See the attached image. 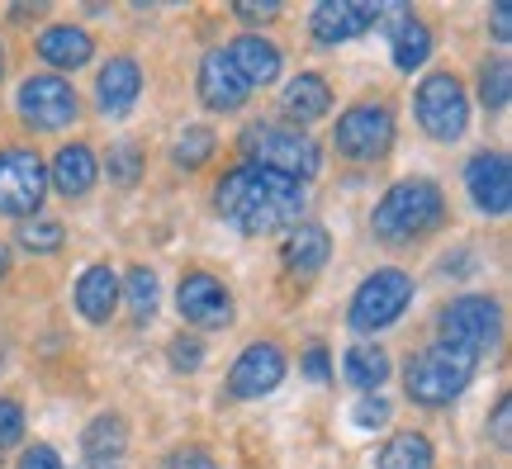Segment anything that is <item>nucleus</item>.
<instances>
[{"label":"nucleus","instance_id":"f257e3e1","mask_svg":"<svg viewBox=\"0 0 512 469\" xmlns=\"http://www.w3.org/2000/svg\"><path fill=\"white\" fill-rule=\"evenodd\" d=\"M304 204H309V195H304L299 181H285V176L247 166V162L223 171V181L214 185V209L247 237L294 228L304 218Z\"/></svg>","mask_w":512,"mask_h":469},{"label":"nucleus","instance_id":"f03ea898","mask_svg":"<svg viewBox=\"0 0 512 469\" xmlns=\"http://www.w3.org/2000/svg\"><path fill=\"white\" fill-rule=\"evenodd\" d=\"M446 223V195L437 190V181L427 176H408V181L389 185L384 199L370 214V228L380 242L389 247H408V242H422L427 233H437Z\"/></svg>","mask_w":512,"mask_h":469},{"label":"nucleus","instance_id":"7ed1b4c3","mask_svg":"<svg viewBox=\"0 0 512 469\" xmlns=\"http://www.w3.org/2000/svg\"><path fill=\"white\" fill-rule=\"evenodd\" d=\"M475 356L470 351H456V346L446 342H432L413 351L408 365H403V389L413 403L422 408H446L451 398H460L470 389V379H475Z\"/></svg>","mask_w":512,"mask_h":469},{"label":"nucleus","instance_id":"20e7f679","mask_svg":"<svg viewBox=\"0 0 512 469\" xmlns=\"http://www.w3.org/2000/svg\"><path fill=\"white\" fill-rule=\"evenodd\" d=\"M242 152H247V166H261V171H275L285 181H313L323 171V152L309 133H299L290 124H252L242 133Z\"/></svg>","mask_w":512,"mask_h":469},{"label":"nucleus","instance_id":"39448f33","mask_svg":"<svg viewBox=\"0 0 512 469\" xmlns=\"http://www.w3.org/2000/svg\"><path fill=\"white\" fill-rule=\"evenodd\" d=\"M413 114H418L422 133L437 138V143L465 138V128H470V95L460 86V76H451V72L422 76L418 95H413Z\"/></svg>","mask_w":512,"mask_h":469},{"label":"nucleus","instance_id":"423d86ee","mask_svg":"<svg viewBox=\"0 0 512 469\" xmlns=\"http://www.w3.org/2000/svg\"><path fill=\"white\" fill-rule=\"evenodd\" d=\"M437 332L446 346L456 351H470L475 361H484L489 351L498 346V332H503V313L489 294H465V299H451L441 308Z\"/></svg>","mask_w":512,"mask_h":469},{"label":"nucleus","instance_id":"0eeeda50","mask_svg":"<svg viewBox=\"0 0 512 469\" xmlns=\"http://www.w3.org/2000/svg\"><path fill=\"white\" fill-rule=\"evenodd\" d=\"M408 304H413V275L408 271H375L361 280L356 294H351L347 323H351V332H384L389 323H399Z\"/></svg>","mask_w":512,"mask_h":469},{"label":"nucleus","instance_id":"6e6552de","mask_svg":"<svg viewBox=\"0 0 512 469\" xmlns=\"http://www.w3.org/2000/svg\"><path fill=\"white\" fill-rule=\"evenodd\" d=\"M332 143H337V157H347V162H380V157H389V147H394V109L384 105V100L351 105L337 119Z\"/></svg>","mask_w":512,"mask_h":469},{"label":"nucleus","instance_id":"1a4fd4ad","mask_svg":"<svg viewBox=\"0 0 512 469\" xmlns=\"http://www.w3.org/2000/svg\"><path fill=\"white\" fill-rule=\"evenodd\" d=\"M43 195H48V166H43V157L29 152V147H5L0 152V214L29 223L43 209Z\"/></svg>","mask_w":512,"mask_h":469},{"label":"nucleus","instance_id":"9d476101","mask_svg":"<svg viewBox=\"0 0 512 469\" xmlns=\"http://www.w3.org/2000/svg\"><path fill=\"white\" fill-rule=\"evenodd\" d=\"M19 114L34 133H57V128L76 124L81 100H76L72 81H62V76H29L19 86Z\"/></svg>","mask_w":512,"mask_h":469},{"label":"nucleus","instance_id":"9b49d317","mask_svg":"<svg viewBox=\"0 0 512 469\" xmlns=\"http://www.w3.org/2000/svg\"><path fill=\"white\" fill-rule=\"evenodd\" d=\"M176 313H181L190 327L219 332V327L233 323V294L209 271H185L181 285H176Z\"/></svg>","mask_w":512,"mask_h":469},{"label":"nucleus","instance_id":"f8f14e48","mask_svg":"<svg viewBox=\"0 0 512 469\" xmlns=\"http://www.w3.org/2000/svg\"><path fill=\"white\" fill-rule=\"evenodd\" d=\"M380 19H384L380 0H323L313 10L309 29L323 48H337V43H351V38H361L366 29H375Z\"/></svg>","mask_w":512,"mask_h":469},{"label":"nucleus","instance_id":"ddd939ff","mask_svg":"<svg viewBox=\"0 0 512 469\" xmlns=\"http://www.w3.org/2000/svg\"><path fill=\"white\" fill-rule=\"evenodd\" d=\"M280 379H285V351L275 342H252L238 361H233V370H228V394L242 398V403H252V398L275 394Z\"/></svg>","mask_w":512,"mask_h":469},{"label":"nucleus","instance_id":"4468645a","mask_svg":"<svg viewBox=\"0 0 512 469\" xmlns=\"http://www.w3.org/2000/svg\"><path fill=\"white\" fill-rule=\"evenodd\" d=\"M465 190H470V199H475L479 214L503 218L512 209L508 157H503V152H479V157H470V166H465Z\"/></svg>","mask_w":512,"mask_h":469},{"label":"nucleus","instance_id":"2eb2a0df","mask_svg":"<svg viewBox=\"0 0 512 469\" xmlns=\"http://www.w3.org/2000/svg\"><path fill=\"white\" fill-rule=\"evenodd\" d=\"M200 100L209 109H219V114H233V109L247 105V86H242V76L233 72V62H228V53L223 48H209V53L200 57Z\"/></svg>","mask_w":512,"mask_h":469},{"label":"nucleus","instance_id":"dca6fc26","mask_svg":"<svg viewBox=\"0 0 512 469\" xmlns=\"http://www.w3.org/2000/svg\"><path fill=\"white\" fill-rule=\"evenodd\" d=\"M138 95H143V67L133 62V57H110L100 76H95V100L100 109L110 114V119H124L128 109L138 105Z\"/></svg>","mask_w":512,"mask_h":469},{"label":"nucleus","instance_id":"f3484780","mask_svg":"<svg viewBox=\"0 0 512 469\" xmlns=\"http://www.w3.org/2000/svg\"><path fill=\"white\" fill-rule=\"evenodd\" d=\"M48 181H53L57 195L81 199L91 195L95 181H100V162H95V147L91 143H67L53 152V166H48Z\"/></svg>","mask_w":512,"mask_h":469},{"label":"nucleus","instance_id":"a211bd4d","mask_svg":"<svg viewBox=\"0 0 512 469\" xmlns=\"http://www.w3.org/2000/svg\"><path fill=\"white\" fill-rule=\"evenodd\" d=\"M328 256H332V237L318 223H294L290 233H285V247H280V261H285V271L294 280H313V275L328 266Z\"/></svg>","mask_w":512,"mask_h":469},{"label":"nucleus","instance_id":"6ab92c4d","mask_svg":"<svg viewBox=\"0 0 512 469\" xmlns=\"http://www.w3.org/2000/svg\"><path fill=\"white\" fill-rule=\"evenodd\" d=\"M228 53V62H233V72L242 76V86L252 91V86H271L275 76H280V48H275L271 38H261V34H242L233 38V48H223Z\"/></svg>","mask_w":512,"mask_h":469},{"label":"nucleus","instance_id":"aec40b11","mask_svg":"<svg viewBox=\"0 0 512 469\" xmlns=\"http://www.w3.org/2000/svg\"><path fill=\"white\" fill-rule=\"evenodd\" d=\"M38 57L57 67V72H76L95 57V38L81 29V24H53L38 34Z\"/></svg>","mask_w":512,"mask_h":469},{"label":"nucleus","instance_id":"412c9836","mask_svg":"<svg viewBox=\"0 0 512 469\" xmlns=\"http://www.w3.org/2000/svg\"><path fill=\"white\" fill-rule=\"evenodd\" d=\"M280 109H285L290 128L318 124V119L332 109V86L318 72H299L290 86H285V95H280Z\"/></svg>","mask_w":512,"mask_h":469},{"label":"nucleus","instance_id":"4be33fe9","mask_svg":"<svg viewBox=\"0 0 512 469\" xmlns=\"http://www.w3.org/2000/svg\"><path fill=\"white\" fill-rule=\"evenodd\" d=\"M114 308H119V275L110 266H86L76 280V313L100 327L114 318Z\"/></svg>","mask_w":512,"mask_h":469},{"label":"nucleus","instance_id":"5701e85b","mask_svg":"<svg viewBox=\"0 0 512 469\" xmlns=\"http://www.w3.org/2000/svg\"><path fill=\"white\" fill-rule=\"evenodd\" d=\"M389 53L399 72H418L432 57V29L422 24L413 10H394V29H389Z\"/></svg>","mask_w":512,"mask_h":469},{"label":"nucleus","instance_id":"b1692460","mask_svg":"<svg viewBox=\"0 0 512 469\" xmlns=\"http://www.w3.org/2000/svg\"><path fill=\"white\" fill-rule=\"evenodd\" d=\"M86 460H124L128 451V422L119 413H100L91 417V427L81 432Z\"/></svg>","mask_w":512,"mask_h":469},{"label":"nucleus","instance_id":"393cba45","mask_svg":"<svg viewBox=\"0 0 512 469\" xmlns=\"http://www.w3.org/2000/svg\"><path fill=\"white\" fill-rule=\"evenodd\" d=\"M437 465V446L427 441L422 432H399L384 441L375 469H432Z\"/></svg>","mask_w":512,"mask_h":469},{"label":"nucleus","instance_id":"a878e982","mask_svg":"<svg viewBox=\"0 0 512 469\" xmlns=\"http://www.w3.org/2000/svg\"><path fill=\"white\" fill-rule=\"evenodd\" d=\"M342 370H347V379L356 384V389H380L384 379H389V351L375 346V342H356L347 351Z\"/></svg>","mask_w":512,"mask_h":469},{"label":"nucleus","instance_id":"bb28decb","mask_svg":"<svg viewBox=\"0 0 512 469\" xmlns=\"http://www.w3.org/2000/svg\"><path fill=\"white\" fill-rule=\"evenodd\" d=\"M119 299L128 304L133 323H152V313H157V271L133 266V271H128V280L119 285Z\"/></svg>","mask_w":512,"mask_h":469},{"label":"nucleus","instance_id":"cd10ccee","mask_svg":"<svg viewBox=\"0 0 512 469\" xmlns=\"http://www.w3.org/2000/svg\"><path fill=\"white\" fill-rule=\"evenodd\" d=\"M214 147H219V138H214V128H185L181 138H176V147H171V162L185 166V171H195V166H204L209 157H214Z\"/></svg>","mask_w":512,"mask_h":469},{"label":"nucleus","instance_id":"c85d7f7f","mask_svg":"<svg viewBox=\"0 0 512 469\" xmlns=\"http://www.w3.org/2000/svg\"><path fill=\"white\" fill-rule=\"evenodd\" d=\"M19 247H24V252H57V247H62V242H67V228H62V223H57V218H29V223H24V228H19Z\"/></svg>","mask_w":512,"mask_h":469},{"label":"nucleus","instance_id":"c756f323","mask_svg":"<svg viewBox=\"0 0 512 469\" xmlns=\"http://www.w3.org/2000/svg\"><path fill=\"white\" fill-rule=\"evenodd\" d=\"M508 95H512L508 62H484V72H479V100H484V109H489V114L508 109Z\"/></svg>","mask_w":512,"mask_h":469},{"label":"nucleus","instance_id":"7c9ffc66","mask_svg":"<svg viewBox=\"0 0 512 469\" xmlns=\"http://www.w3.org/2000/svg\"><path fill=\"white\" fill-rule=\"evenodd\" d=\"M138 176H143V152H138V143L110 147V181L124 185V190H133V185H138Z\"/></svg>","mask_w":512,"mask_h":469},{"label":"nucleus","instance_id":"2f4dec72","mask_svg":"<svg viewBox=\"0 0 512 469\" xmlns=\"http://www.w3.org/2000/svg\"><path fill=\"white\" fill-rule=\"evenodd\" d=\"M166 361H171V370H185V375H190V370H200L204 365V342L200 337H171V351H166Z\"/></svg>","mask_w":512,"mask_h":469},{"label":"nucleus","instance_id":"473e14b6","mask_svg":"<svg viewBox=\"0 0 512 469\" xmlns=\"http://www.w3.org/2000/svg\"><path fill=\"white\" fill-rule=\"evenodd\" d=\"M15 441H24V408L15 398H0V451Z\"/></svg>","mask_w":512,"mask_h":469},{"label":"nucleus","instance_id":"72a5a7b5","mask_svg":"<svg viewBox=\"0 0 512 469\" xmlns=\"http://www.w3.org/2000/svg\"><path fill=\"white\" fill-rule=\"evenodd\" d=\"M351 417H356V427H366V432H375V427H384V422H389V403H384L380 394L375 398H361V403H356V408H351Z\"/></svg>","mask_w":512,"mask_h":469},{"label":"nucleus","instance_id":"f704fd0d","mask_svg":"<svg viewBox=\"0 0 512 469\" xmlns=\"http://www.w3.org/2000/svg\"><path fill=\"white\" fill-rule=\"evenodd\" d=\"M299 370H304V379H313V384H328L332 379L328 346H309V351H304V361H299Z\"/></svg>","mask_w":512,"mask_h":469},{"label":"nucleus","instance_id":"c9c22d12","mask_svg":"<svg viewBox=\"0 0 512 469\" xmlns=\"http://www.w3.org/2000/svg\"><path fill=\"white\" fill-rule=\"evenodd\" d=\"M19 469H62V455H57L48 441H34L29 451L19 455Z\"/></svg>","mask_w":512,"mask_h":469},{"label":"nucleus","instance_id":"e433bc0d","mask_svg":"<svg viewBox=\"0 0 512 469\" xmlns=\"http://www.w3.org/2000/svg\"><path fill=\"white\" fill-rule=\"evenodd\" d=\"M162 469H219V465H214V455H209V451H200V446H185V451L166 455Z\"/></svg>","mask_w":512,"mask_h":469},{"label":"nucleus","instance_id":"4c0bfd02","mask_svg":"<svg viewBox=\"0 0 512 469\" xmlns=\"http://www.w3.org/2000/svg\"><path fill=\"white\" fill-rule=\"evenodd\" d=\"M508 413H512V398L503 394L494 403V441H498V451H508V446H512V422H508Z\"/></svg>","mask_w":512,"mask_h":469},{"label":"nucleus","instance_id":"58836bf2","mask_svg":"<svg viewBox=\"0 0 512 469\" xmlns=\"http://www.w3.org/2000/svg\"><path fill=\"white\" fill-rule=\"evenodd\" d=\"M494 43H512V5L508 0L494 5Z\"/></svg>","mask_w":512,"mask_h":469},{"label":"nucleus","instance_id":"ea45409f","mask_svg":"<svg viewBox=\"0 0 512 469\" xmlns=\"http://www.w3.org/2000/svg\"><path fill=\"white\" fill-rule=\"evenodd\" d=\"M233 15L247 19V24H266V19L280 15V5H275V0H271V5H233Z\"/></svg>","mask_w":512,"mask_h":469},{"label":"nucleus","instance_id":"a19ab883","mask_svg":"<svg viewBox=\"0 0 512 469\" xmlns=\"http://www.w3.org/2000/svg\"><path fill=\"white\" fill-rule=\"evenodd\" d=\"M10 15H15V19H38V15H43V0H34V5H15Z\"/></svg>","mask_w":512,"mask_h":469},{"label":"nucleus","instance_id":"79ce46f5","mask_svg":"<svg viewBox=\"0 0 512 469\" xmlns=\"http://www.w3.org/2000/svg\"><path fill=\"white\" fill-rule=\"evenodd\" d=\"M81 469H124L119 460H81Z\"/></svg>","mask_w":512,"mask_h":469},{"label":"nucleus","instance_id":"37998d69","mask_svg":"<svg viewBox=\"0 0 512 469\" xmlns=\"http://www.w3.org/2000/svg\"><path fill=\"white\" fill-rule=\"evenodd\" d=\"M5 275H10V247L0 242V280H5Z\"/></svg>","mask_w":512,"mask_h":469},{"label":"nucleus","instance_id":"c03bdc74","mask_svg":"<svg viewBox=\"0 0 512 469\" xmlns=\"http://www.w3.org/2000/svg\"><path fill=\"white\" fill-rule=\"evenodd\" d=\"M0 76H5V53H0Z\"/></svg>","mask_w":512,"mask_h":469}]
</instances>
